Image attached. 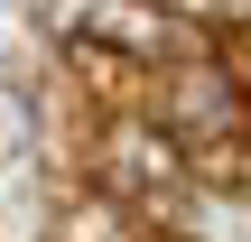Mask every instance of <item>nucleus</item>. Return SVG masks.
<instances>
[{
	"instance_id": "obj_1",
	"label": "nucleus",
	"mask_w": 251,
	"mask_h": 242,
	"mask_svg": "<svg viewBox=\"0 0 251 242\" xmlns=\"http://www.w3.org/2000/svg\"><path fill=\"white\" fill-rule=\"evenodd\" d=\"M158 131L177 140V149H214V140H233L242 131V84L224 75V65H177L168 75V93H158Z\"/></svg>"
}]
</instances>
